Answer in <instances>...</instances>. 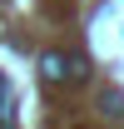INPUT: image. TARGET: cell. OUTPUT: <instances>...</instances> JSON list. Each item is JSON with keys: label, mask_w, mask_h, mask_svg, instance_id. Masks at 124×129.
Masks as SVG:
<instances>
[{"label": "cell", "mask_w": 124, "mask_h": 129, "mask_svg": "<svg viewBox=\"0 0 124 129\" xmlns=\"http://www.w3.org/2000/svg\"><path fill=\"white\" fill-rule=\"evenodd\" d=\"M40 75H45V84H60L65 75L79 80V75H84V60H79V55H60V50H50L45 60H40Z\"/></svg>", "instance_id": "6da1fadb"}, {"label": "cell", "mask_w": 124, "mask_h": 129, "mask_svg": "<svg viewBox=\"0 0 124 129\" xmlns=\"http://www.w3.org/2000/svg\"><path fill=\"white\" fill-rule=\"evenodd\" d=\"M0 129H10V84L0 75Z\"/></svg>", "instance_id": "7a4b0ae2"}]
</instances>
